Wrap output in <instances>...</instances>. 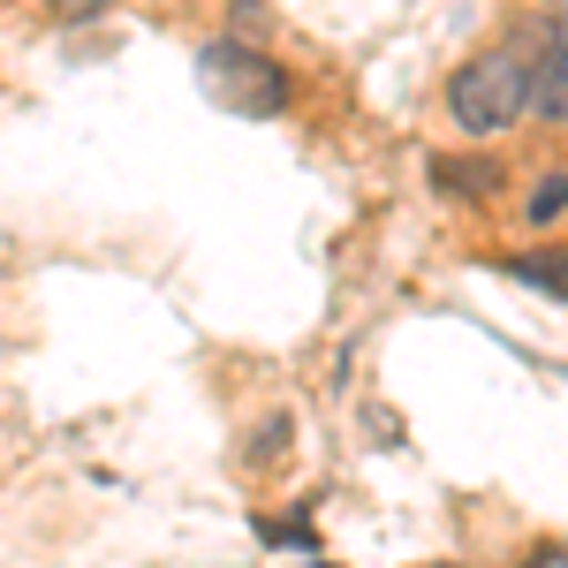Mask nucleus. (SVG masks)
Returning <instances> with one entry per match:
<instances>
[{"label": "nucleus", "instance_id": "7ed1b4c3", "mask_svg": "<svg viewBox=\"0 0 568 568\" xmlns=\"http://www.w3.org/2000/svg\"><path fill=\"white\" fill-rule=\"evenodd\" d=\"M530 114L554 122V130H568V45L561 39L530 53Z\"/></svg>", "mask_w": 568, "mask_h": 568}, {"label": "nucleus", "instance_id": "f257e3e1", "mask_svg": "<svg viewBox=\"0 0 568 568\" xmlns=\"http://www.w3.org/2000/svg\"><path fill=\"white\" fill-rule=\"evenodd\" d=\"M524 106H530V61H516L508 45L463 61L455 84H447V114L463 122V136H500Z\"/></svg>", "mask_w": 568, "mask_h": 568}, {"label": "nucleus", "instance_id": "423d86ee", "mask_svg": "<svg viewBox=\"0 0 568 568\" xmlns=\"http://www.w3.org/2000/svg\"><path fill=\"white\" fill-rule=\"evenodd\" d=\"M561 213H568V168L530 190V220H561Z\"/></svg>", "mask_w": 568, "mask_h": 568}, {"label": "nucleus", "instance_id": "20e7f679", "mask_svg": "<svg viewBox=\"0 0 568 568\" xmlns=\"http://www.w3.org/2000/svg\"><path fill=\"white\" fill-rule=\"evenodd\" d=\"M508 273L530 281V288H546L554 304H568V251H524V258H508Z\"/></svg>", "mask_w": 568, "mask_h": 568}, {"label": "nucleus", "instance_id": "f03ea898", "mask_svg": "<svg viewBox=\"0 0 568 568\" xmlns=\"http://www.w3.org/2000/svg\"><path fill=\"white\" fill-rule=\"evenodd\" d=\"M197 77H205V91H213L227 114H251V122H273V114L288 106V77H281L265 53H251V45H235V39L205 45V53H197Z\"/></svg>", "mask_w": 568, "mask_h": 568}, {"label": "nucleus", "instance_id": "0eeeda50", "mask_svg": "<svg viewBox=\"0 0 568 568\" xmlns=\"http://www.w3.org/2000/svg\"><path fill=\"white\" fill-rule=\"evenodd\" d=\"M99 8H106V0H45L53 23H84V16H99Z\"/></svg>", "mask_w": 568, "mask_h": 568}, {"label": "nucleus", "instance_id": "6e6552de", "mask_svg": "<svg viewBox=\"0 0 568 568\" xmlns=\"http://www.w3.org/2000/svg\"><path fill=\"white\" fill-rule=\"evenodd\" d=\"M530 568H568V538H561V546H546V554H538Z\"/></svg>", "mask_w": 568, "mask_h": 568}, {"label": "nucleus", "instance_id": "9d476101", "mask_svg": "<svg viewBox=\"0 0 568 568\" xmlns=\"http://www.w3.org/2000/svg\"><path fill=\"white\" fill-rule=\"evenodd\" d=\"M561 45H568V16H561Z\"/></svg>", "mask_w": 568, "mask_h": 568}, {"label": "nucleus", "instance_id": "1a4fd4ad", "mask_svg": "<svg viewBox=\"0 0 568 568\" xmlns=\"http://www.w3.org/2000/svg\"><path fill=\"white\" fill-rule=\"evenodd\" d=\"M546 8H554V16H568V0H546Z\"/></svg>", "mask_w": 568, "mask_h": 568}, {"label": "nucleus", "instance_id": "39448f33", "mask_svg": "<svg viewBox=\"0 0 568 568\" xmlns=\"http://www.w3.org/2000/svg\"><path fill=\"white\" fill-rule=\"evenodd\" d=\"M433 175H439V190H455V197H485L493 190V160H433Z\"/></svg>", "mask_w": 568, "mask_h": 568}]
</instances>
